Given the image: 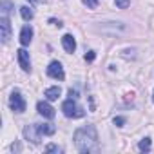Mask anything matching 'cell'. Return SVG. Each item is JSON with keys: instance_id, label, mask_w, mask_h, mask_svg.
Here are the masks:
<instances>
[{"instance_id": "8", "label": "cell", "mask_w": 154, "mask_h": 154, "mask_svg": "<svg viewBox=\"0 0 154 154\" xmlns=\"http://www.w3.org/2000/svg\"><path fill=\"white\" fill-rule=\"evenodd\" d=\"M36 111H38V114H42L44 118H54V109L47 103V102H38L36 103Z\"/></svg>"}, {"instance_id": "21", "label": "cell", "mask_w": 154, "mask_h": 154, "mask_svg": "<svg viewBox=\"0 0 154 154\" xmlns=\"http://www.w3.org/2000/svg\"><path fill=\"white\" fill-rule=\"evenodd\" d=\"M69 96H71V98H78V91H72V89H71V91H69Z\"/></svg>"}, {"instance_id": "22", "label": "cell", "mask_w": 154, "mask_h": 154, "mask_svg": "<svg viewBox=\"0 0 154 154\" xmlns=\"http://www.w3.org/2000/svg\"><path fill=\"white\" fill-rule=\"evenodd\" d=\"M11 150H20V145H18V143H13V145H11Z\"/></svg>"}, {"instance_id": "5", "label": "cell", "mask_w": 154, "mask_h": 154, "mask_svg": "<svg viewBox=\"0 0 154 154\" xmlns=\"http://www.w3.org/2000/svg\"><path fill=\"white\" fill-rule=\"evenodd\" d=\"M47 74L51 76V78H54V80H63V78H65L63 67H62V63L56 62V60L49 63V67H47Z\"/></svg>"}, {"instance_id": "15", "label": "cell", "mask_w": 154, "mask_h": 154, "mask_svg": "<svg viewBox=\"0 0 154 154\" xmlns=\"http://www.w3.org/2000/svg\"><path fill=\"white\" fill-rule=\"evenodd\" d=\"M114 4H116V8H120V9H127V8L131 6V0H114Z\"/></svg>"}, {"instance_id": "10", "label": "cell", "mask_w": 154, "mask_h": 154, "mask_svg": "<svg viewBox=\"0 0 154 154\" xmlns=\"http://www.w3.org/2000/svg\"><path fill=\"white\" fill-rule=\"evenodd\" d=\"M62 45H63V49H65L67 53H74V49H76V40H74L71 35H63V36H62Z\"/></svg>"}, {"instance_id": "12", "label": "cell", "mask_w": 154, "mask_h": 154, "mask_svg": "<svg viewBox=\"0 0 154 154\" xmlns=\"http://www.w3.org/2000/svg\"><path fill=\"white\" fill-rule=\"evenodd\" d=\"M60 87H49V89H45V93H44V96L49 100V102H54V100H58V96H60Z\"/></svg>"}, {"instance_id": "24", "label": "cell", "mask_w": 154, "mask_h": 154, "mask_svg": "<svg viewBox=\"0 0 154 154\" xmlns=\"http://www.w3.org/2000/svg\"><path fill=\"white\" fill-rule=\"evenodd\" d=\"M152 102H154V93H152Z\"/></svg>"}, {"instance_id": "20", "label": "cell", "mask_w": 154, "mask_h": 154, "mask_svg": "<svg viewBox=\"0 0 154 154\" xmlns=\"http://www.w3.org/2000/svg\"><path fill=\"white\" fill-rule=\"evenodd\" d=\"M94 56H96V54H94V51H89V54H85V60H87V62H93V60H94Z\"/></svg>"}, {"instance_id": "2", "label": "cell", "mask_w": 154, "mask_h": 154, "mask_svg": "<svg viewBox=\"0 0 154 154\" xmlns=\"http://www.w3.org/2000/svg\"><path fill=\"white\" fill-rule=\"evenodd\" d=\"M62 111H63V114H65L67 118H82V116L85 114L84 107L76 103V98L65 100V102L62 103Z\"/></svg>"}, {"instance_id": "4", "label": "cell", "mask_w": 154, "mask_h": 154, "mask_svg": "<svg viewBox=\"0 0 154 154\" xmlns=\"http://www.w3.org/2000/svg\"><path fill=\"white\" fill-rule=\"evenodd\" d=\"M24 136H26V140H29L31 143H40L42 132H40L38 125L35 123V125H26V127H24Z\"/></svg>"}, {"instance_id": "7", "label": "cell", "mask_w": 154, "mask_h": 154, "mask_svg": "<svg viewBox=\"0 0 154 154\" xmlns=\"http://www.w3.org/2000/svg\"><path fill=\"white\" fill-rule=\"evenodd\" d=\"M17 54H18V63H20L22 71L29 72V71H31V60H29V53H27L26 49H18V51H17Z\"/></svg>"}, {"instance_id": "13", "label": "cell", "mask_w": 154, "mask_h": 154, "mask_svg": "<svg viewBox=\"0 0 154 154\" xmlns=\"http://www.w3.org/2000/svg\"><path fill=\"white\" fill-rule=\"evenodd\" d=\"M20 15H22V18H24L26 22H29V20H33V17H35V13H33V9H31L29 6H22V8H20Z\"/></svg>"}, {"instance_id": "3", "label": "cell", "mask_w": 154, "mask_h": 154, "mask_svg": "<svg viewBox=\"0 0 154 154\" xmlns=\"http://www.w3.org/2000/svg\"><path fill=\"white\" fill-rule=\"evenodd\" d=\"M9 107H11L15 112H24V111H26V100H24V96H22L18 91H15V93L9 96Z\"/></svg>"}, {"instance_id": "23", "label": "cell", "mask_w": 154, "mask_h": 154, "mask_svg": "<svg viewBox=\"0 0 154 154\" xmlns=\"http://www.w3.org/2000/svg\"><path fill=\"white\" fill-rule=\"evenodd\" d=\"M31 4H38V2H44V0H29Z\"/></svg>"}, {"instance_id": "1", "label": "cell", "mask_w": 154, "mask_h": 154, "mask_svg": "<svg viewBox=\"0 0 154 154\" xmlns=\"http://www.w3.org/2000/svg\"><path fill=\"white\" fill-rule=\"evenodd\" d=\"M74 145L80 152H96L98 147V132L94 125H85L74 131Z\"/></svg>"}, {"instance_id": "14", "label": "cell", "mask_w": 154, "mask_h": 154, "mask_svg": "<svg viewBox=\"0 0 154 154\" xmlns=\"http://www.w3.org/2000/svg\"><path fill=\"white\" fill-rule=\"evenodd\" d=\"M150 145H152L150 138H143V140L138 143V149H140L141 152H147V150H150Z\"/></svg>"}, {"instance_id": "11", "label": "cell", "mask_w": 154, "mask_h": 154, "mask_svg": "<svg viewBox=\"0 0 154 154\" xmlns=\"http://www.w3.org/2000/svg\"><path fill=\"white\" fill-rule=\"evenodd\" d=\"M36 125H38V129H40V132L44 136H53L56 132V127L53 123H36Z\"/></svg>"}, {"instance_id": "9", "label": "cell", "mask_w": 154, "mask_h": 154, "mask_svg": "<svg viewBox=\"0 0 154 154\" xmlns=\"http://www.w3.org/2000/svg\"><path fill=\"white\" fill-rule=\"evenodd\" d=\"M31 40H33V27H31L29 24H26V26L22 27V31H20V44L26 47V45L31 44Z\"/></svg>"}, {"instance_id": "18", "label": "cell", "mask_w": 154, "mask_h": 154, "mask_svg": "<svg viewBox=\"0 0 154 154\" xmlns=\"http://www.w3.org/2000/svg\"><path fill=\"white\" fill-rule=\"evenodd\" d=\"M45 152H62V149L51 143V145H47V147H45Z\"/></svg>"}, {"instance_id": "16", "label": "cell", "mask_w": 154, "mask_h": 154, "mask_svg": "<svg viewBox=\"0 0 154 154\" xmlns=\"http://www.w3.org/2000/svg\"><path fill=\"white\" fill-rule=\"evenodd\" d=\"M0 8H2V15H4V17H8V13L11 11L13 4H11V2H2V6H0Z\"/></svg>"}, {"instance_id": "19", "label": "cell", "mask_w": 154, "mask_h": 154, "mask_svg": "<svg viewBox=\"0 0 154 154\" xmlns=\"http://www.w3.org/2000/svg\"><path fill=\"white\" fill-rule=\"evenodd\" d=\"M112 122H114V125H116V127H122V125L125 123V118H122V116H116Z\"/></svg>"}, {"instance_id": "17", "label": "cell", "mask_w": 154, "mask_h": 154, "mask_svg": "<svg viewBox=\"0 0 154 154\" xmlns=\"http://www.w3.org/2000/svg\"><path fill=\"white\" fill-rule=\"evenodd\" d=\"M82 2H84L87 8H91V9H94V8L98 6V0H82Z\"/></svg>"}, {"instance_id": "6", "label": "cell", "mask_w": 154, "mask_h": 154, "mask_svg": "<svg viewBox=\"0 0 154 154\" xmlns=\"http://www.w3.org/2000/svg\"><path fill=\"white\" fill-rule=\"evenodd\" d=\"M0 38H2L4 44H8L9 38H11V24H9V20H8V17H2V18H0Z\"/></svg>"}]
</instances>
